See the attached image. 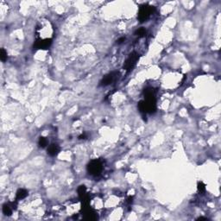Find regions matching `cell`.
Here are the masks:
<instances>
[{"label": "cell", "instance_id": "obj_13", "mask_svg": "<svg viewBox=\"0 0 221 221\" xmlns=\"http://www.w3.org/2000/svg\"><path fill=\"white\" fill-rule=\"evenodd\" d=\"M197 189L200 194H204L206 192V185L203 182H199L197 185Z\"/></svg>", "mask_w": 221, "mask_h": 221}, {"label": "cell", "instance_id": "obj_2", "mask_svg": "<svg viewBox=\"0 0 221 221\" xmlns=\"http://www.w3.org/2000/svg\"><path fill=\"white\" fill-rule=\"evenodd\" d=\"M103 162L100 159H93L87 164V170L88 174L92 176H98L103 170Z\"/></svg>", "mask_w": 221, "mask_h": 221}, {"label": "cell", "instance_id": "obj_1", "mask_svg": "<svg viewBox=\"0 0 221 221\" xmlns=\"http://www.w3.org/2000/svg\"><path fill=\"white\" fill-rule=\"evenodd\" d=\"M156 9L154 6H151L148 4H143L140 6L138 14H137V19L140 23H144L146 22L152 14L155 12Z\"/></svg>", "mask_w": 221, "mask_h": 221}, {"label": "cell", "instance_id": "obj_7", "mask_svg": "<svg viewBox=\"0 0 221 221\" xmlns=\"http://www.w3.org/2000/svg\"><path fill=\"white\" fill-rule=\"evenodd\" d=\"M61 151V148L57 143H51L50 145H49L47 152L48 155H49L50 156H56Z\"/></svg>", "mask_w": 221, "mask_h": 221}, {"label": "cell", "instance_id": "obj_10", "mask_svg": "<svg viewBox=\"0 0 221 221\" xmlns=\"http://www.w3.org/2000/svg\"><path fill=\"white\" fill-rule=\"evenodd\" d=\"M77 192H78V195L79 197V200L88 195V194H87V187H86V186H84V185H81V186L79 187L78 189H77Z\"/></svg>", "mask_w": 221, "mask_h": 221}, {"label": "cell", "instance_id": "obj_11", "mask_svg": "<svg viewBox=\"0 0 221 221\" xmlns=\"http://www.w3.org/2000/svg\"><path fill=\"white\" fill-rule=\"evenodd\" d=\"M49 144V140L47 137H40L39 140H38V145L40 148H46Z\"/></svg>", "mask_w": 221, "mask_h": 221}, {"label": "cell", "instance_id": "obj_16", "mask_svg": "<svg viewBox=\"0 0 221 221\" xmlns=\"http://www.w3.org/2000/svg\"><path fill=\"white\" fill-rule=\"evenodd\" d=\"M87 135L86 133H82L81 135L79 136V140H82V139H87Z\"/></svg>", "mask_w": 221, "mask_h": 221}, {"label": "cell", "instance_id": "obj_6", "mask_svg": "<svg viewBox=\"0 0 221 221\" xmlns=\"http://www.w3.org/2000/svg\"><path fill=\"white\" fill-rule=\"evenodd\" d=\"M81 212H83V219L86 220H97L99 219L98 214L92 209L90 206L81 207Z\"/></svg>", "mask_w": 221, "mask_h": 221}, {"label": "cell", "instance_id": "obj_18", "mask_svg": "<svg viewBox=\"0 0 221 221\" xmlns=\"http://www.w3.org/2000/svg\"><path fill=\"white\" fill-rule=\"evenodd\" d=\"M197 220H208L207 218H204V217H200L197 219Z\"/></svg>", "mask_w": 221, "mask_h": 221}, {"label": "cell", "instance_id": "obj_15", "mask_svg": "<svg viewBox=\"0 0 221 221\" xmlns=\"http://www.w3.org/2000/svg\"><path fill=\"white\" fill-rule=\"evenodd\" d=\"M133 199H134L133 196H129V197H128V199H127V203H128L129 207H130V205L133 203Z\"/></svg>", "mask_w": 221, "mask_h": 221}, {"label": "cell", "instance_id": "obj_4", "mask_svg": "<svg viewBox=\"0 0 221 221\" xmlns=\"http://www.w3.org/2000/svg\"><path fill=\"white\" fill-rule=\"evenodd\" d=\"M120 75V73L117 71H113L112 73L107 74L106 75H104L102 78V79L99 82V86L100 87H107L109 85H111L112 83H113Z\"/></svg>", "mask_w": 221, "mask_h": 221}, {"label": "cell", "instance_id": "obj_12", "mask_svg": "<svg viewBox=\"0 0 221 221\" xmlns=\"http://www.w3.org/2000/svg\"><path fill=\"white\" fill-rule=\"evenodd\" d=\"M135 36H138L139 38H142V37H144L145 36V35H146V29H145V28H139V29H137L136 31H135Z\"/></svg>", "mask_w": 221, "mask_h": 221}, {"label": "cell", "instance_id": "obj_5", "mask_svg": "<svg viewBox=\"0 0 221 221\" xmlns=\"http://www.w3.org/2000/svg\"><path fill=\"white\" fill-rule=\"evenodd\" d=\"M52 44V38H47V39H41L37 38L34 42L33 49L35 50H40V49H48Z\"/></svg>", "mask_w": 221, "mask_h": 221}, {"label": "cell", "instance_id": "obj_3", "mask_svg": "<svg viewBox=\"0 0 221 221\" xmlns=\"http://www.w3.org/2000/svg\"><path fill=\"white\" fill-rule=\"evenodd\" d=\"M139 58H140V54L138 53H137L136 51H133V52L130 53L129 56L127 57V59L125 60L124 63V66H123L124 69L127 73L130 72L134 68V67L136 66L137 62H138Z\"/></svg>", "mask_w": 221, "mask_h": 221}, {"label": "cell", "instance_id": "obj_9", "mask_svg": "<svg viewBox=\"0 0 221 221\" xmlns=\"http://www.w3.org/2000/svg\"><path fill=\"white\" fill-rule=\"evenodd\" d=\"M13 212V209L10 203H5L3 206V213L5 216H11Z\"/></svg>", "mask_w": 221, "mask_h": 221}, {"label": "cell", "instance_id": "obj_8", "mask_svg": "<svg viewBox=\"0 0 221 221\" xmlns=\"http://www.w3.org/2000/svg\"><path fill=\"white\" fill-rule=\"evenodd\" d=\"M29 195V192L27 191L26 189H24V188H20L16 191V200H24V198H26L27 196Z\"/></svg>", "mask_w": 221, "mask_h": 221}, {"label": "cell", "instance_id": "obj_14", "mask_svg": "<svg viewBox=\"0 0 221 221\" xmlns=\"http://www.w3.org/2000/svg\"><path fill=\"white\" fill-rule=\"evenodd\" d=\"M8 59V55H7V52L5 51L4 49H1L0 50V60L3 62H5Z\"/></svg>", "mask_w": 221, "mask_h": 221}, {"label": "cell", "instance_id": "obj_17", "mask_svg": "<svg viewBox=\"0 0 221 221\" xmlns=\"http://www.w3.org/2000/svg\"><path fill=\"white\" fill-rule=\"evenodd\" d=\"M125 41V37H124V36H122V37H120L119 39L117 40V44H122V43H124V41Z\"/></svg>", "mask_w": 221, "mask_h": 221}]
</instances>
